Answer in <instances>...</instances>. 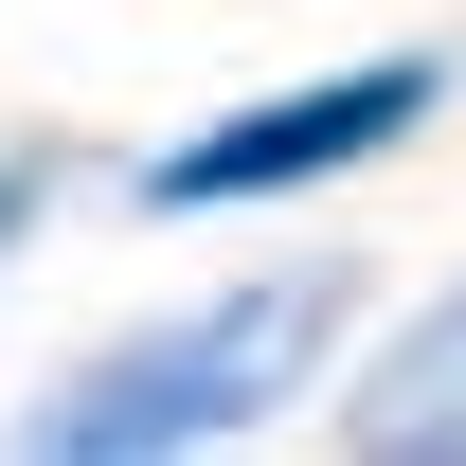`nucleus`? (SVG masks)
<instances>
[{
	"label": "nucleus",
	"instance_id": "1",
	"mask_svg": "<svg viewBox=\"0 0 466 466\" xmlns=\"http://www.w3.org/2000/svg\"><path fill=\"white\" fill-rule=\"evenodd\" d=\"M341 341V269H269V288L198 305V323H144L108 341L72 395H36V449L55 466H162V449H233V431H269L288 377Z\"/></svg>",
	"mask_w": 466,
	"mask_h": 466
},
{
	"label": "nucleus",
	"instance_id": "4",
	"mask_svg": "<svg viewBox=\"0 0 466 466\" xmlns=\"http://www.w3.org/2000/svg\"><path fill=\"white\" fill-rule=\"evenodd\" d=\"M0 233H18V179H0Z\"/></svg>",
	"mask_w": 466,
	"mask_h": 466
},
{
	"label": "nucleus",
	"instance_id": "2",
	"mask_svg": "<svg viewBox=\"0 0 466 466\" xmlns=\"http://www.w3.org/2000/svg\"><path fill=\"white\" fill-rule=\"evenodd\" d=\"M431 108H449V55H359V72H323V90H269V108L162 144L144 198H162V216H233V198H288V179H341V162H377V144H412Z\"/></svg>",
	"mask_w": 466,
	"mask_h": 466
},
{
	"label": "nucleus",
	"instance_id": "3",
	"mask_svg": "<svg viewBox=\"0 0 466 466\" xmlns=\"http://www.w3.org/2000/svg\"><path fill=\"white\" fill-rule=\"evenodd\" d=\"M341 449H377V466H466V288H431L377 341V377L341 395Z\"/></svg>",
	"mask_w": 466,
	"mask_h": 466
}]
</instances>
